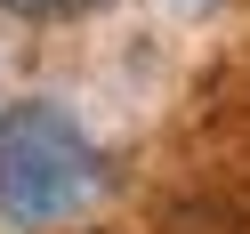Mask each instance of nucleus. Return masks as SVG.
Instances as JSON below:
<instances>
[{"label":"nucleus","instance_id":"obj_1","mask_svg":"<svg viewBox=\"0 0 250 234\" xmlns=\"http://www.w3.org/2000/svg\"><path fill=\"white\" fill-rule=\"evenodd\" d=\"M97 194V146L65 105H17L0 113V218L8 226H57Z\"/></svg>","mask_w":250,"mask_h":234},{"label":"nucleus","instance_id":"obj_2","mask_svg":"<svg viewBox=\"0 0 250 234\" xmlns=\"http://www.w3.org/2000/svg\"><path fill=\"white\" fill-rule=\"evenodd\" d=\"M0 8H17V17H73V8H97V0H0Z\"/></svg>","mask_w":250,"mask_h":234}]
</instances>
